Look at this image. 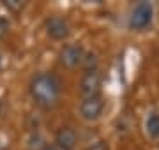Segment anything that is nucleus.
I'll use <instances>...</instances> for the list:
<instances>
[{"mask_svg": "<svg viewBox=\"0 0 159 150\" xmlns=\"http://www.w3.org/2000/svg\"><path fill=\"white\" fill-rule=\"evenodd\" d=\"M85 57V51L80 44H66L58 53V62L62 64L66 69H74L78 67Z\"/></svg>", "mask_w": 159, "mask_h": 150, "instance_id": "4", "label": "nucleus"}, {"mask_svg": "<svg viewBox=\"0 0 159 150\" xmlns=\"http://www.w3.org/2000/svg\"><path fill=\"white\" fill-rule=\"evenodd\" d=\"M87 150H110V148H108V143L106 141H96V143H92Z\"/></svg>", "mask_w": 159, "mask_h": 150, "instance_id": "12", "label": "nucleus"}, {"mask_svg": "<svg viewBox=\"0 0 159 150\" xmlns=\"http://www.w3.org/2000/svg\"><path fill=\"white\" fill-rule=\"evenodd\" d=\"M41 150H62V148H60L58 145H55V143H48V145H44Z\"/></svg>", "mask_w": 159, "mask_h": 150, "instance_id": "13", "label": "nucleus"}, {"mask_svg": "<svg viewBox=\"0 0 159 150\" xmlns=\"http://www.w3.org/2000/svg\"><path fill=\"white\" fill-rule=\"evenodd\" d=\"M29 90L37 106L44 108V110H51V108H55L58 104L62 87H60V81H58V78L55 74L41 73V74L32 78Z\"/></svg>", "mask_w": 159, "mask_h": 150, "instance_id": "1", "label": "nucleus"}, {"mask_svg": "<svg viewBox=\"0 0 159 150\" xmlns=\"http://www.w3.org/2000/svg\"><path fill=\"white\" fill-rule=\"evenodd\" d=\"M104 101L99 95L97 97H85L80 104V117L87 122H94L102 115Z\"/></svg>", "mask_w": 159, "mask_h": 150, "instance_id": "5", "label": "nucleus"}, {"mask_svg": "<svg viewBox=\"0 0 159 150\" xmlns=\"http://www.w3.org/2000/svg\"><path fill=\"white\" fill-rule=\"evenodd\" d=\"M25 6H27V2H23V0H4V7L12 14L21 12L25 9Z\"/></svg>", "mask_w": 159, "mask_h": 150, "instance_id": "9", "label": "nucleus"}, {"mask_svg": "<svg viewBox=\"0 0 159 150\" xmlns=\"http://www.w3.org/2000/svg\"><path fill=\"white\" fill-rule=\"evenodd\" d=\"M44 30L48 34V37H51L55 41H64V39H67L69 34H71V25L62 16H51L46 20Z\"/></svg>", "mask_w": 159, "mask_h": 150, "instance_id": "3", "label": "nucleus"}, {"mask_svg": "<svg viewBox=\"0 0 159 150\" xmlns=\"http://www.w3.org/2000/svg\"><path fill=\"white\" fill-rule=\"evenodd\" d=\"M9 32V20L4 16H0V39H4Z\"/></svg>", "mask_w": 159, "mask_h": 150, "instance_id": "11", "label": "nucleus"}, {"mask_svg": "<svg viewBox=\"0 0 159 150\" xmlns=\"http://www.w3.org/2000/svg\"><path fill=\"white\" fill-rule=\"evenodd\" d=\"M152 14L154 9L148 2H140L134 6L129 16V27L133 30H143L152 23Z\"/></svg>", "mask_w": 159, "mask_h": 150, "instance_id": "2", "label": "nucleus"}, {"mask_svg": "<svg viewBox=\"0 0 159 150\" xmlns=\"http://www.w3.org/2000/svg\"><path fill=\"white\" fill-rule=\"evenodd\" d=\"M0 108H2V101H0Z\"/></svg>", "mask_w": 159, "mask_h": 150, "instance_id": "15", "label": "nucleus"}, {"mask_svg": "<svg viewBox=\"0 0 159 150\" xmlns=\"http://www.w3.org/2000/svg\"><path fill=\"white\" fill-rule=\"evenodd\" d=\"M101 74L96 71H89L85 73V76L80 81V92L83 94L85 97H97L99 95V90H101Z\"/></svg>", "mask_w": 159, "mask_h": 150, "instance_id": "6", "label": "nucleus"}, {"mask_svg": "<svg viewBox=\"0 0 159 150\" xmlns=\"http://www.w3.org/2000/svg\"><path fill=\"white\" fill-rule=\"evenodd\" d=\"M78 141V134L71 127H60L55 134V145H58L62 150H73Z\"/></svg>", "mask_w": 159, "mask_h": 150, "instance_id": "7", "label": "nucleus"}, {"mask_svg": "<svg viewBox=\"0 0 159 150\" xmlns=\"http://www.w3.org/2000/svg\"><path fill=\"white\" fill-rule=\"evenodd\" d=\"M145 134L150 139L159 138V113H148L145 118Z\"/></svg>", "mask_w": 159, "mask_h": 150, "instance_id": "8", "label": "nucleus"}, {"mask_svg": "<svg viewBox=\"0 0 159 150\" xmlns=\"http://www.w3.org/2000/svg\"><path fill=\"white\" fill-rule=\"evenodd\" d=\"M0 69H2V58H0Z\"/></svg>", "mask_w": 159, "mask_h": 150, "instance_id": "14", "label": "nucleus"}, {"mask_svg": "<svg viewBox=\"0 0 159 150\" xmlns=\"http://www.w3.org/2000/svg\"><path fill=\"white\" fill-rule=\"evenodd\" d=\"M81 64H83V67L87 69V73L89 71H96V67H97L96 53H87L85 57H83V60H81Z\"/></svg>", "mask_w": 159, "mask_h": 150, "instance_id": "10", "label": "nucleus"}]
</instances>
